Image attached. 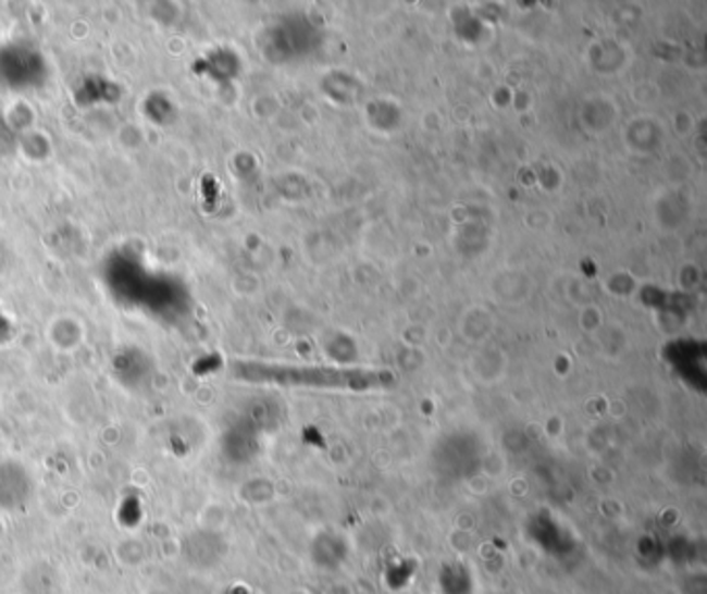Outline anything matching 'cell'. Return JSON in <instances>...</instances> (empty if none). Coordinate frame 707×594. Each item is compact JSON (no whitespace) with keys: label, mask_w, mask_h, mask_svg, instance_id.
Listing matches in <instances>:
<instances>
[{"label":"cell","mask_w":707,"mask_h":594,"mask_svg":"<svg viewBox=\"0 0 707 594\" xmlns=\"http://www.w3.org/2000/svg\"><path fill=\"white\" fill-rule=\"evenodd\" d=\"M260 381L299 387L347 388L372 391L390 387L395 374L386 370H359V368H326V366H256Z\"/></svg>","instance_id":"1"}]
</instances>
